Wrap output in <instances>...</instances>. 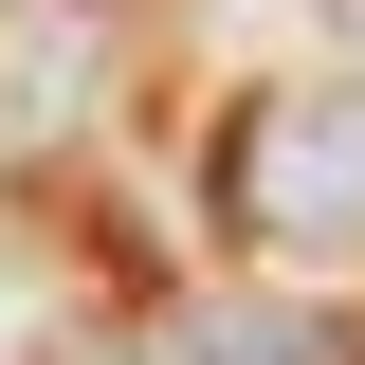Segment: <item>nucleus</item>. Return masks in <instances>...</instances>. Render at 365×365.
Instances as JSON below:
<instances>
[{
  "instance_id": "1",
  "label": "nucleus",
  "mask_w": 365,
  "mask_h": 365,
  "mask_svg": "<svg viewBox=\"0 0 365 365\" xmlns=\"http://www.w3.org/2000/svg\"><path fill=\"white\" fill-rule=\"evenodd\" d=\"M220 237L274 274H365V73H274L220 110Z\"/></svg>"
},
{
  "instance_id": "2",
  "label": "nucleus",
  "mask_w": 365,
  "mask_h": 365,
  "mask_svg": "<svg viewBox=\"0 0 365 365\" xmlns=\"http://www.w3.org/2000/svg\"><path fill=\"white\" fill-rule=\"evenodd\" d=\"M201 365H365V329H347V311H220Z\"/></svg>"
},
{
  "instance_id": "3",
  "label": "nucleus",
  "mask_w": 365,
  "mask_h": 365,
  "mask_svg": "<svg viewBox=\"0 0 365 365\" xmlns=\"http://www.w3.org/2000/svg\"><path fill=\"white\" fill-rule=\"evenodd\" d=\"M73 365H201V329H128V347H73Z\"/></svg>"
}]
</instances>
